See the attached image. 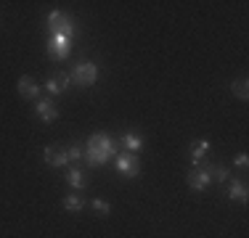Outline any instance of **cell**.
Masks as SVG:
<instances>
[{
	"mask_svg": "<svg viewBox=\"0 0 249 238\" xmlns=\"http://www.w3.org/2000/svg\"><path fill=\"white\" fill-rule=\"evenodd\" d=\"M16 87H19L21 98H40V85L32 80V77H21V80L16 82Z\"/></svg>",
	"mask_w": 249,
	"mask_h": 238,
	"instance_id": "obj_10",
	"label": "cell"
},
{
	"mask_svg": "<svg viewBox=\"0 0 249 238\" xmlns=\"http://www.w3.org/2000/svg\"><path fill=\"white\" fill-rule=\"evenodd\" d=\"M231 93H233L236 98L247 101L249 98V82H247V77H239V80L231 82Z\"/></svg>",
	"mask_w": 249,
	"mask_h": 238,
	"instance_id": "obj_14",
	"label": "cell"
},
{
	"mask_svg": "<svg viewBox=\"0 0 249 238\" xmlns=\"http://www.w3.org/2000/svg\"><path fill=\"white\" fill-rule=\"evenodd\" d=\"M48 29H51V34H67V37L74 34V24L64 11H53L48 16Z\"/></svg>",
	"mask_w": 249,
	"mask_h": 238,
	"instance_id": "obj_5",
	"label": "cell"
},
{
	"mask_svg": "<svg viewBox=\"0 0 249 238\" xmlns=\"http://www.w3.org/2000/svg\"><path fill=\"white\" fill-rule=\"evenodd\" d=\"M247 164H249V156H247V153H241V156L236 159V167H241V170H244Z\"/></svg>",
	"mask_w": 249,
	"mask_h": 238,
	"instance_id": "obj_20",
	"label": "cell"
},
{
	"mask_svg": "<svg viewBox=\"0 0 249 238\" xmlns=\"http://www.w3.org/2000/svg\"><path fill=\"white\" fill-rule=\"evenodd\" d=\"M122 146H124V151L135 153V151H141V148H143V138H141V135H135V133H124L122 135Z\"/></svg>",
	"mask_w": 249,
	"mask_h": 238,
	"instance_id": "obj_13",
	"label": "cell"
},
{
	"mask_svg": "<svg viewBox=\"0 0 249 238\" xmlns=\"http://www.w3.org/2000/svg\"><path fill=\"white\" fill-rule=\"evenodd\" d=\"M69 80H72L74 85H80V87H93V85H96V80H98V67L93 61H80L72 69Z\"/></svg>",
	"mask_w": 249,
	"mask_h": 238,
	"instance_id": "obj_2",
	"label": "cell"
},
{
	"mask_svg": "<svg viewBox=\"0 0 249 238\" xmlns=\"http://www.w3.org/2000/svg\"><path fill=\"white\" fill-rule=\"evenodd\" d=\"M69 53H72V43H69L67 34H51L48 58H53V61H64V58H69Z\"/></svg>",
	"mask_w": 249,
	"mask_h": 238,
	"instance_id": "obj_4",
	"label": "cell"
},
{
	"mask_svg": "<svg viewBox=\"0 0 249 238\" xmlns=\"http://www.w3.org/2000/svg\"><path fill=\"white\" fill-rule=\"evenodd\" d=\"M93 209H96L98 214H104V217H106V214L111 212V206L106 204V201H101V199H93Z\"/></svg>",
	"mask_w": 249,
	"mask_h": 238,
	"instance_id": "obj_19",
	"label": "cell"
},
{
	"mask_svg": "<svg viewBox=\"0 0 249 238\" xmlns=\"http://www.w3.org/2000/svg\"><path fill=\"white\" fill-rule=\"evenodd\" d=\"M69 74H64V71H56V74H51L48 77V82H45V90H48L51 95H61V93H67V87H69Z\"/></svg>",
	"mask_w": 249,
	"mask_h": 238,
	"instance_id": "obj_9",
	"label": "cell"
},
{
	"mask_svg": "<svg viewBox=\"0 0 249 238\" xmlns=\"http://www.w3.org/2000/svg\"><path fill=\"white\" fill-rule=\"evenodd\" d=\"M207 151H210V143H207V140H196V143H194V146H191V164L196 167V164L204 162Z\"/></svg>",
	"mask_w": 249,
	"mask_h": 238,
	"instance_id": "obj_12",
	"label": "cell"
},
{
	"mask_svg": "<svg viewBox=\"0 0 249 238\" xmlns=\"http://www.w3.org/2000/svg\"><path fill=\"white\" fill-rule=\"evenodd\" d=\"M35 114H37L40 122L51 124V122H56V119H58V106L53 103L51 98H40L37 106H35Z\"/></svg>",
	"mask_w": 249,
	"mask_h": 238,
	"instance_id": "obj_8",
	"label": "cell"
},
{
	"mask_svg": "<svg viewBox=\"0 0 249 238\" xmlns=\"http://www.w3.org/2000/svg\"><path fill=\"white\" fill-rule=\"evenodd\" d=\"M43 159H45L51 167H64V164H69L67 148H64L61 143H51V146L43 151Z\"/></svg>",
	"mask_w": 249,
	"mask_h": 238,
	"instance_id": "obj_7",
	"label": "cell"
},
{
	"mask_svg": "<svg viewBox=\"0 0 249 238\" xmlns=\"http://www.w3.org/2000/svg\"><path fill=\"white\" fill-rule=\"evenodd\" d=\"M210 164H196V167H191V172H188V188L191 190H196V193H204L207 186H210Z\"/></svg>",
	"mask_w": 249,
	"mask_h": 238,
	"instance_id": "obj_3",
	"label": "cell"
},
{
	"mask_svg": "<svg viewBox=\"0 0 249 238\" xmlns=\"http://www.w3.org/2000/svg\"><path fill=\"white\" fill-rule=\"evenodd\" d=\"M228 175H231V172H228V167H225V164L210 167V177H212V180H217V183H225V180H228Z\"/></svg>",
	"mask_w": 249,
	"mask_h": 238,
	"instance_id": "obj_16",
	"label": "cell"
},
{
	"mask_svg": "<svg viewBox=\"0 0 249 238\" xmlns=\"http://www.w3.org/2000/svg\"><path fill=\"white\" fill-rule=\"evenodd\" d=\"M67 180H69V186L77 188V190L88 188V177H85V172H82V170H72V172L67 175Z\"/></svg>",
	"mask_w": 249,
	"mask_h": 238,
	"instance_id": "obj_15",
	"label": "cell"
},
{
	"mask_svg": "<svg viewBox=\"0 0 249 238\" xmlns=\"http://www.w3.org/2000/svg\"><path fill=\"white\" fill-rule=\"evenodd\" d=\"M117 170H120L124 177H138L141 175V159H138V153H130V151L120 153V156H117Z\"/></svg>",
	"mask_w": 249,
	"mask_h": 238,
	"instance_id": "obj_6",
	"label": "cell"
},
{
	"mask_svg": "<svg viewBox=\"0 0 249 238\" xmlns=\"http://www.w3.org/2000/svg\"><path fill=\"white\" fill-rule=\"evenodd\" d=\"M114 153H117V146H114V140H111L109 135L96 133V135H90V138H88V146H85V162L90 164V167L106 164L111 156H114Z\"/></svg>",
	"mask_w": 249,
	"mask_h": 238,
	"instance_id": "obj_1",
	"label": "cell"
},
{
	"mask_svg": "<svg viewBox=\"0 0 249 238\" xmlns=\"http://www.w3.org/2000/svg\"><path fill=\"white\" fill-rule=\"evenodd\" d=\"M82 206H85V201H82L80 196H74V193L64 199V209H67V212H80Z\"/></svg>",
	"mask_w": 249,
	"mask_h": 238,
	"instance_id": "obj_17",
	"label": "cell"
},
{
	"mask_svg": "<svg viewBox=\"0 0 249 238\" xmlns=\"http://www.w3.org/2000/svg\"><path fill=\"white\" fill-rule=\"evenodd\" d=\"M67 156H69V162H80V159H85V146H82V143H74L72 148H67Z\"/></svg>",
	"mask_w": 249,
	"mask_h": 238,
	"instance_id": "obj_18",
	"label": "cell"
},
{
	"mask_svg": "<svg viewBox=\"0 0 249 238\" xmlns=\"http://www.w3.org/2000/svg\"><path fill=\"white\" fill-rule=\"evenodd\" d=\"M228 199L231 201H241V204H247V199H249V188H247V183L244 180H233L228 186Z\"/></svg>",
	"mask_w": 249,
	"mask_h": 238,
	"instance_id": "obj_11",
	"label": "cell"
}]
</instances>
